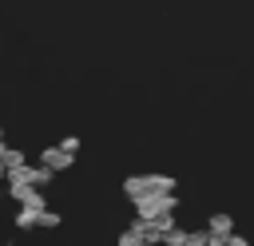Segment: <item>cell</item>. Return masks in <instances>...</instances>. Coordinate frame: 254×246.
<instances>
[{
  "instance_id": "obj_9",
  "label": "cell",
  "mask_w": 254,
  "mask_h": 246,
  "mask_svg": "<svg viewBox=\"0 0 254 246\" xmlns=\"http://www.w3.org/2000/svg\"><path fill=\"white\" fill-rule=\"evenodd\" d=\"M60 222H64V218H60V210H52V206H44V210H40V230H60Z\"/></svg>"
},
{
  "instance_id": "obj_6",
  "label": "cell",
  "mask_w": 254,
  "mask_h": 246,
  "mask_svg": "<svg viewBox=\"0 0 254 246\" xmlns=\"http://www.w3.org/2000/svg\"><path fill=\"white\" fill-rule=\"evenodd\" d=\"M206 230H210V234H218V238H222V234H230V230H234V218H230V214H226V210H214V214H210V218H206Z\"/></svg>"
},
{
  "instance_id": "obj_14",
  "label": "cell",
  "mask_w": 254,
  "mask_h": 246,
  "mask_svg": "<svg viewBox=\"0 0 254 246\" xmlns=\"http://www.w3.org/2000/svg\"><path fill=\"white\" fill-rule=\"evenodd\" d=\"M0 143H4V127H0Z\"/></svg>"
},
{
  "instance_id": "obj_2",
  "label": "cell",
  "mask_w": 254,
  "mask_h": 246,
  "mask_svg": "<svg viewBox=\"0 0 254 246\" xmlns=\"http://www.w3.org/2000/svg\"><path fill=\"white\" fill-rule=\"evenodd\" d=\"M131 210H135V218H163V214L179 210V194H147V198H135Z\"/></svg>"
},
{
  "instance_id": "obj_12",
  "label": "cell",
  "mask_w": 254,
  "mask_h": 246,
  "mask_svg": "<svg viewBox=\"0 0 254 246\" xmlns=\"http://www.w3.org/2000/svg\"><path fill=\"white\" fill-rule=\"evenodd\" d=\"M226 246H250V238H242V234L230 230V234H226Z\"/></svg>"
},
{
  "instance_id": "obj_11",
  "label": "cell",
  "mask_w": 254,
  "mask_h": 246,
  "mask_svg": "<svg viewBox=\"0 0 254 246\" xmlns=\"http://www.w3.org/2000/svg\"><path fill=\"white\" fill-rule=\"evenodd\" d=\"M60 143H64V147H67V151H71V155H79V135H64V139H60Z\"/></svg>"
},
{
  "instance_id": "obj_13",
  "label": "cell",
  "mask_w": 254,
  "mask_h": 246,
  "mask_svg": "<svg viewBox=\"0 0 254 246\" xmlns=\"http://www.w3.org/2000/svg\"><path fill=\"white\" fill-rule=\"evenodd\" d=\"M206 246H226V234H222V238H218V234H210V242H206Z\"/></svg>"
},
{
  "instance_id": "obj_10",
  "label": "cell",
  "mask_w": 254,
  "mask_h": 246,
  "mask_svg": "<svg viewBox=\"0 0 254 246\" xmlns=\"http://www.w3.org/2000/svg\"><path fill=\"white\" fill-rule=\"evenodd\" d=\"M210 242V230L202 226V230H187V246H206Z\"/></svg>"
},
{
  "instance_id": "obj_3",
  "label": "cell",
  "mask_w": 254,
  "mask_h": 246,
  "mask_svg": "<svg viewBox=\"0 0 254 246\" xmlns=\"http://www.w3.org/2000/svg\"><path fill=\"white\" fill-rule=\"evenodd\" d=\"M71 163H75V155L64 147V143H52V147H44L40 151V167H48V171H71Z\"/></svg>"
},
{
  "instance_id": "obj_5",
  "label": "cell",
  "mask_w": 254,
  "mask_h": 246,
  "mask_svg": "<svg viewBox=\"0 0 254 246\" xmlns=\"http://www.w3.org/2000/svg\"><path fill=\"white\" fill-rule=\"evenodd\" d=\"M115 246H151V242L143 238V222L135 218V222H131V226H127V230L115 238Z\"/></svg>"
},
{
  "instance_id": "obj_4",
  "label": "cell",
  "mask_w": 254,
  "mask_h": 246,
  "mask_svg": "<svg viewBox=\"0 0 254 246\" xmlns=\"http://www.w3.org/2000/svg\"><path fill=\"white\" fill-rule=\"evenodd\" d=\"M40 210H44V206H20L16 218H12L16 230H40Z\"/></svg>"
},
{
  "instance_id": "obj_7",
  "label": "cell",
  "mask_w": 254,
  "mask_h": 246,
  "mask_svg": "<svg viewBox=\"0 0 254 246\" xmlns=\"http://www.w3.org/2000/svg\"><path fill=\"white\" fill-rule=\"evenodd\" d=\"M24 171H28V183H32V186H36V190H44V186H48V183H52V179H56V171H48V167H40V163H36V167H32V163H28V167H24Z\"/></svg>"
},
{
  "instance_id": "obj_8",
  "label": "cell",
  "mask_w": 254,
  "mask_h": 246,
  "mask_svg": "<svg viewBox=\"0 0 254 246\" xmlns=\"http://www.w3.org/2000/svg\"><path fill=\"white\" fill-rule=\"evenodd\" d=\"M20 167H28V155L20 147H4V171H20Z\"/></svg>"
},
{
  "instance_id": "obj_1",
  "label": "cell",
  "mask_w": 254,
  "mask_h": 246,
  "mask_svg": "<svg viewBox=\"0 0 254 246\" xmlns=\"http://www.w3.org/2000/svg\"><path fill=\"white\" fill-rule=\"evenodd\" d=\"M123 194L127 202L147 198V194H175V179L167 171H143V175H127L123 179Z\"/></svg>"
}]
</instances>
